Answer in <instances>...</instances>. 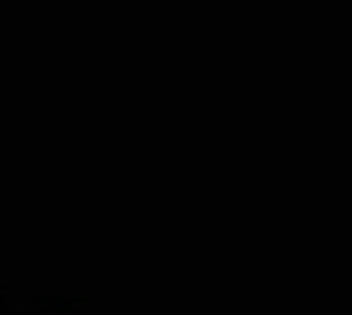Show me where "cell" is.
I'll return each instance as SVG.
<instances>
[{
    "label": "cell",
    "mask_w": 352,
    "mask_h": 315,
    "mask_svg": "<svg viewBox=\"0 0 352 315\" xmlns=\"http://www.w3.org/2000/svg\"><path fill=\"white\" fill-rule=\"evenodd\" d=\"M42 315H72V307H47Z\"/></svg>",
    "instance_id": "cell-1"
},
{
    "label": "cell",
    "mask_w": 352,
    "mask_h": 315,
    "mask_svg": "<svg viewBox=\"0 0 352 315\" xmlns=\"http://www.w3.org/2000/svg\"><path fill=\"white\" fill-rule=\"evenodd\" d=\"M0 315H13V311H9V298H5V294H0Z\"/></svg>",
    "instance_id": "cell-2"
}]
</instances>
